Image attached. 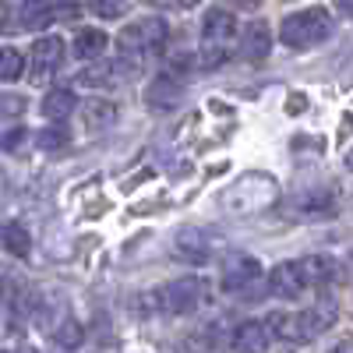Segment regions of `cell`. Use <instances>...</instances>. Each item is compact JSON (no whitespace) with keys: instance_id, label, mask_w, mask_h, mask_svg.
<instances>
[{"instance_id":"31","label":"cell","mask_w":353,"mask_h":353,"mask_svg":"<svg viewBox=\"0 0 353 353\" xmlns=\"http://www.w3.org/2000/svg\"><path fill=\"white\" fill-rule=\"evenodd\" d=\"M226 4H237L241 11H258V4H261V0H226Z\"/></svg>"},{"instance_id":"6","label":"cell","mask_w":353,"mask_h":353,"mask_svg":"<svg viewBox=\"0 0 353 353\" xmlns=\"http://www.w3.org/2000/svg\"><path fill=\"white\" fill-rule=\"evenodd\" d=\"M269 290H272V297H283V301H293V297H301V293L307 290V279L301 272V261H283L272 269L269 276Z\"/></svg>"},{"instance_id":"1","label":"cell","mask_w":353,"mask_h":353,"mask_svg":"<svg viewBox=\"0 0 353 353\" xmlns=\"http://www.w3.org/2000/svg\"><path fill=\"white\" fill-rule=\"evenodd\" d=\"M279 198V184L276 176L269 173H244L237 184H230L223 194H219V205L233 216H254L261 209H272Z\"/></svg>"},{"instance_id":"34","label":"cell","mask_w":353,"mask_h":353,"mask_svg":"<svg viewBox=\"0 0 353 353\" xmlns=\"http://www.w3.org/2000/svg\"><path fill=\"white\" fill-rule=\"evenodd\" d=\"M346 170H350V173H353V149H350V152H346Z\"/></svg>"},{"instance_id":"12","label":"cell","mask_w":353,"mask_h":353,"mask_svg":"<svg viewBox=\"0 0 353 353\" xmlns=\"http://www.w3.org/2000/svg\"><path fill=\"white\" fill-rule=\"evenodd\" d=\"M145 99H149L152 110H176L181 106V81L170 78V74H159V78H152Z\"/></svg>"},{"instance_id":"33","label":"cell","mask_w":353,"mask_h":353,"mask_svg":"<svg viewBox=\"0 0 353 353\" xmlns=\"http://www.w3.org/2000/svg\"><path fill=\"white\" fill-rule=\"evenodd\" d=\"M0 353H36V350H32V346H21V343H18L14 350H0Z\"/></svg>"},{"instance_id":"7","label":"cell","mask_w":353,"mask_h":353,"mask_svg":"<svg viewBox=\"0 0 353 353\" xmlns=\"http://www.w3.org/2000/svg\"><path fill=\"white\" fill-rule=\"evenodd\" d=\"M173 248H176V254H181L184 261L201 265V261H209V254H212V237L205 230H198V226H184V230H176Z\"/></svg>"},{"instance_id":"11","label":"cell","mask_w":353,"mask_h":353,"mask_svg":"<svg viewBox=\"0 0 353 353\" xmlns=\"http://www.w3.org/2000/svg\"><path fill=\"white\" fill-rule=\"evenodd\" d=\"M261 279V265L254 261V258H233L230 265H226V272H223V290H248L251 283H258Z\"/></svg>"},{"instance_id":"29","label":"cell","mask_w":353,"mask_h":353,"mask_svg":"<svg viewBox=\"0 0 353 353\" xmlns=\"http://www.w3.org/2000/svg\"><path fill=\"white\" fill-rule=\"evenodd\" d=\"M152 4H159V8H181V11H188V8L201 4V0H152Z\"/></svg>"},{"instance_id":"9","label":"cell","mask_w":353,"mask_h":353,"mask_svg":"<svg viewBox=\"0 0 353 353\" xmlns=\"http://www.w3.org/2000/svg\"><path fill=\"white\" fill-rule=\"evenodd\" d=\"M269 329L279 339H286V343H311L314 339V329H311L307 314H283V311H276V314H269Z\"/></svg>"},{"instance_id":"21","label":"cell","mask_w":353,"mask_h":353,"mask_svg":"<svg viewBox=\"0 0 353 353\" xmlns=\"http://www.w3.org/2000/svg\"><path fill=\"white\" fill-rule=\"evenodd\" d=\"M81 339H85V332H81V325H78L74 318H61V325L53 329V343L64 346V350H78Z\"/></svg>"},{"instance_id":"16","label":"cell","mask_w":353,"mask_h":353,"mask_svg":"<svg viewBox=\"0 0 353 353\" xmlns=\"http://www.w3.org/2000/svg\"><path fill=\"white\" fill-rule=\"evenodd\" d=\"M301 272H304L307 286H321V283H329L336 276V261L325 258V254H311V258L301 261Z\"/></svg>"},{"instance_id":"22","label":"cell","mask_w":353,"mask_h":353,"mask_svg":"<svg viewBox=\"0 0 353 353\" xmlns=\"http://www.w3.org/2000/svg\"><path fill=\"white\" fill-rule=\"evenodd\" d=\"M117 121V106L113 103H92V106H85V124L92 128V131H103Z\"/></svg>"},{"instance_id":"4","label":"cell","mask_w":353,"mask_h":353,"mask_svg":"<svg viewBox=\"0 0 353 353\" xmlns=\"http://www.w3.org/2000/svg\"><path fill=\"white\" fill-rule=\"evenodd\" d=\"M201 301H205V283L194 276L173 279L163 290H156V307H163L166 314H191Z\"/></svg>"},{"instance_id":"20","label":"cell","mask_w":353,"mask_h":353,"mask_svg":"<svg viewBox=\"0 0 353 353\" xmlns=\"http://www.w3.org/2000/svg\"><path fill=\"white\" fill-rule=\"evenodd\" d=\"M4 248L14 254V258H28V251H32V237H28V230L11 223L4 226Z\"/></svg>"},{"instance_id":"25","label":"cell","mask_w":353,"mask_h":353,"mask_svg":"<svg viewBox=\"0 0 353 353\" xmlns=\"http://www.w3.org/2000/svg\"><path fill=\"white\" fill-rule=\"evenodd\" d=\"M46 4H50V11H53L57 21H74V18L81 14L78 0H46Z\"/></svg>"},{"instance_id":"15","label":"cell","mask_w":353,"mask_h":353,"mask_svg":"<svg viewBox=\"0 0 353 353\" xmlns=\"http://www.w3.org/2000/svg\"><path fill=\"white\" fill-rule=\"evenodd\" d=\"M50 21H53V11H50L46 0H21L18 4V25L25 32H39Z\"/></svg>"},{"instance_id":"2","label":"cell","mask_w":353,"mask_h":353,"mask_svg":"<svg viewBox=\"0 0 353 353\" xmlns=\"http://www.w3.org/2000/svg\"><path fill=\"white\" fill-rule=\"evenodd\" d=\"M201 36H205L201 64L209 71H216L233 57V50H237V18H233L230 11H223V8H209L205 25H201Z\"/></svg>"},{"instance_id":"30","label":"cell","mask_w":353,"mask_h":353,"mask_svg":"<svg viewBox=\"0 0 353 353\" xmlns=\"http://www.w3.org/2000/svg\"><path fill=\"white\" fill-rule=\"evenodd\" d=\"M304 106H307V99H304V96H293V99L286 103V113H304Z\"/></svg>"},{"instance_id":"10","label":"cell","mask_w":353,"mask_h":353,"mask_svg":"<svg viewBox=\"0 0 353 353\" xmlns=\"http://www.w3.org/2000/svg\"><path fill=\"white\" fill-rule=\"evenodd\" d=\"M269 50H272L269 25H265V21H251L244 28V39H241V57H244V61H251V64H258V61L269 57Z\"/></svg>"},{"instance_id":"18","label":"cell","mask_w":353,"mask_h":353,"mask_svg":"<svg viewBox=\"0 0 353 353\" xmlns=\"http://www.w3.org/2000/svg\"><path fill=\"white\" fill-rule=\"evenodd\" d=\"M71 110H74V96L68 92V88H53V92L43 99V113L50 117V121H68Z\"/></svg>"},{"instance_id":"27","label":"cell","mask_w":353,"mask_h":353,"mask_svg":"<svg viewBox=\"0 0 353 353\" xmlns=\"http://www.w3.org/2000/svg\"><path fill=\"white\" fill-rule=\"evenodd\" d=\"M88 11H96L99 18H117L121 14V0H85Z\"/></svg>"},{"instance_id":"32","label":"cell","mask_w":353,"mask_h":353,"mask_svg":"<svg viewBox=\"0 0 353 353\" xmlns=\"http://www.w3.org/2000/svg\"><path fill=\"white\" fill-rule=\"evenodd\" d=\"M329 353H353V339H339Z\"/></svg>"},{"instance_id":"24","label":"cell","mask_w":353,"mask_h":353,"mask_svg":"<svg viewBox=\"0 0 353 353\" xmlns=\"http://www.w3.org/2000/svg\"><path fill=\"white\" fill-rule=\"evenodd\" d=\"M36 145H39L43 152H57V149H64V145H68V128L57 124V128L39 131V134H36Z\"/></svg>"},{"instance_id":"26","label":"cell","mask_w":353,"mask_h":353,"mask_svg":"<svg viewBox=\"0 0 353 353\" xmlns=\"http://www.w3.org/2000/svg\"><path fill=\"white\" fill-rule=\"evenodd\" d=\"M25 96H14V92H4L0 96V117H21L25 113Z\"/></svg>"},{"instance_id":"8","label":"cell","mask_w":353,"mask_h":353,"mask_svg":"<svg viewBox=\"0 0 353 353\" xmlns=\"http://www.w3.org/2000/svg\"><path fill=\"white\" fill-rule=\"evenodd\" d=\"M61 61H64V43L61 39H53V36L36 39V46H32V78L46 81L57 68H61Z\"/></svg>"},{"instance_id":"23","label":"cell","mask_w":353,"mask_h":353,"mask_svg":"<svg viewBox=\"0 0 353 353\" xmlns=\"http://www.w3.org/2000/svg\"><path fill=\"white\" fill-rule=\"evenodd\" d=\"M113 81V64H92L78 74V85H88V88H103Z\"/></svg>"},{"instance_id":"5","label":"cell","mask_w":353,"mask_h":353,"mask_svg":"<svg viewBox=\"0 0 353 353\" xmlns=\"http://www.w3.org/2000/svg\"><path fill=\"white\" fill-rule=\"evenodd\" d=\"M117 43H121V53H152L166 43V25H163V18L131 21Z\"/></svg>"},{"instance_id":"3","label":"cell","mask_w":353,"mask_h":353,"mask_svg":"<svg viewBox=\"0 0 353 353\" xmlns=\"http://www.w3.org/2000/svg\"><path fill=\"white\" fill-rule=\"evenodd\" d=\"M332 36V14L325 8H307V11H297L290 14L279 28V39L290 46V50H311V46H321Z\"/></svg>"},{"instance_id":"14","label":"cell","mask_w":353,"mask_h":353,"mask_svg":"<svg viewBox=\"0 0 353 353\" xmlns=\"http://www.w3.org/2000/svg\"><path fill=\"white\" fill-rule=\"evenodd\" d=\"M293 216H301V219H329V216H336V201L329 194H321V191L304 194V198L293 201Z\"/></svg>"},{"instance_id":"28","label":"cell","mask_w":353,"mask_h":353,"mask_svg":"<svg viewBox=\"0 0 353 353\" xmlns=\"http://www.w3.org/2000/svg\"><path fill=\"white\" fill-rule=\"evenodd\" d=\"M18 141H21V128H14V131H8L4 138H0V149L11 152V149H18Z\"/></svg>"},{"instance_id":"35","label":"cell","mask_w":353,"mask_h":353,"mask_svg":"<svg viewBox=\"0 0 353 353\" xmlns=\"http://www.w3.org/2000/svg\"><path fill=\"white\" fill-rule=\"evenodd\" d=\"M0 293H4V290H0Z\"/></svg>"},{"instance_id":"17","label":"cell","mask_w":353,"mask_h":353,"mask_svg":"<svg viewBox=\"0 0 353 353\" xmlns=\"http://www.w3.org/2000/svg\"><path fill=\"white\" fill-rule=\"evenodd\" d=\"M106 32H99V28H81L78 39H74V53L85 57V61H96V57L106 50Z\"/></svg>"},{"instance_id":"13","label":"cell","mask_w":353,"mask_h":353,"mask_svg":"<svg viewBox=\"0 0 353 353\" xmlns=\"http://www.w3.org/2000/svg\"><path fill=\"white\" fill-rule=\"evenodd\" d=\"M233 350L237 353H265L269 350V329L261 321H244L233 332Z\"/></svg>"},{"instance_id":"19","label":"cell","mask_w":353,"mask_h":353,"mask_svg":"<svg viewBox=\"0 0 353 353\" xmlns=\"http://www.w3.org/2000/svg\"><path fill=\"white\" fill-rule=\"evenodd\" d=\"M25 74V57L14 46H0V81H18Z\"/></svg>"}]
</instances>
